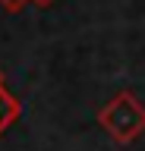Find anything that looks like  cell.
Here are the masks:
<instances>
[{"instance_id": "cell-1", "label": "cell", "mask_w": 145, "mask_h": 151, "mask_svg": "<svg viewBox=\"0 0 145 151\" xmlns=\"http://www.w3.org/2000/svg\"><path fill=\"white\" fill-rule=\"evenodd\" d=\"M98 126L120 145H129L145 132V107L133 91H117L98 110Z\"/></svg>"}, {"instance_id": "cell-2", "label": "cell", "mask_w": 145, "mask_h": 151, "mask_svg": "<svg viewBox=\"0 0 145 151\" xmlns=\"http://www.w3.org/2000/svg\"><path fill=\"white\" fill-rule=\"evenodd\" d=\"M19 116H22V101L3 85V76H0V135L10 129Z\"/></svg>"}, {"instance_id": "cell-4", "label": "cell", "mask_w": 145, "mask_h": 151, "mask_svg": "<svg viewBox=\"0 0 145 151\" xmlns=\"http://www.w3.org/2000/svg\"><path fill=\"white\" fill-rule=\"evenodd\" d=\"M29 3H35V6H50V3H57V0H29Z\"/></svg>"}, {"instance_id": "cell-3", "label": "cell", "mask_w": 145, "mask_h": 151, "mask_svg": "<svg viewBox=\"0 0 145 151\" xmlns=\"http://www.w3.org/2000/svg\"><path fill=\"white\" fill-rule=\"evenodd\" d=\"M25 3H29V0H0V6L6 9V13H22Z\"/></svg>"}]
</instances>
